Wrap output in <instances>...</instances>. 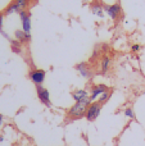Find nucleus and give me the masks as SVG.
<instances>
[{"instance_id":"f257e3e1","label":"nucleus","mask_w":145,"mask_h":146,"mask_svg":"<svg viewBox=\"0 0 145 146\" xmlns=\"http://www.w3.org/2000/svg\"><path fill=\"white\" fill-rule=\"evenodd\" d=\"M91 104V100L86 99V100L78 101V103H74L71 108L67 110V118L72 119V121H77V119H82L86 115V110L89 108V105Z\"/></svg>"},{"instance_id":"f03ea898","label":"nucleus","mask_w":145,"mask_h":146,"mask_svg":"<svg viewBox=\"0 0 145 146\" xmlns=\"http://www.w3.org/2000/svg\"><path fill=\"white\" fill-rule=\"evenodd\" d=\"M102 106H103V104H100L99 101H94V103H91L89 105V108H87V110H86V115H85V118H86L89 122H94L95 119L99 117L100 111H102Z\"/></svg>"},{"instance_id":"7ed1b4c3","label":"nucleus","mask_w":145,"mask_h":146,"mask_svg":"<svg viewBox=\"0 0 145 146\" xmlns=\"http://www.w3.org/2000/svg\"><path fill=\"white\" fill-rule=\"evenodd\" d=\"M104 12L110 19L113 21H117L118 18L122 15V8L118 3L116 4H110V5H105L104 7Z\"/></svg>"},{"instance_id":"20e7f679","label":"nucleus","mask_w":145,"mask_h":146,"mask_svg":"<svg viewBox=\"0 0 145 146\" xmlns=\"http://www.w3.org/2000/svg\"><path fill=\"white\" fill-rule=\"evenodd\" d=\"M36 92H37V98L41 101V104H44L45 106L50 108L51 106V101H50V94L49 91L44 87L43 85H37L36 86Z\"/></svg>"},{"instance_id":"39448f33","label":"nucleus","mask_w":145,"mask_h":146,"mask_svg":"<svg viewBox=\"0 0 145 146\" xmlns=\"http://www.w3.org/2000/svg\"><path fill=\"white\" fill-rule=\"evenodd\" d=\"M45 76H46V73L44 69H37V68L31 69L30 73H28V77H30L31 82L35 83V86L43 85L44 81H45Z\"/></svg>"},{"instance_id":"423d86ee","label":"nucleus","mask_w":145,"mask_h":146,"mask_svg":"<svg viewBox=\"0 0 145 146\" xmlns=\"http://www.w3.org/2000/svg\"><path fill=\"white\" fill-rule=\"evenodd\" d=\"M110 90L108 86L103 85V83H99V85H94L91 87V92H90V100H91V103H94V101H98V99L100 98V95H102L103 92H105V91Z\"/></svg>"},{"instance_id":"0eeeda50","label":"nucleus","mask_w":145,"mask_h":146,"mask_svg":"<svg viewBox=\"0 0 145 146\" xmlns=\"http://www.w3.org/2000/svg\"><path fill=\"white\" fill-rule=\"evenodd\" d=\"M18 14L21 18V23H22V30L27 33H31V13L26 9L19 12Z\"/></svg>"},{"instance_id":"6e6552de","label":"nucleus","mask_w":145,"mask_h":146,"mask_svg":"<svg viewBox=\"0 0 145 146\" xmlns=\"http://www.w3.org/2000/svg\"><path fill=\"white\" fill-rule=\"evenodd\" d=\"M104 7L105 5L103 4L100 0H95V1H92L91 5H90V10H91L92 14L98 15L99 18H104V15H105Z\"/></svg>"},{"instance_id":"1a4fd4ad","label":"nucleus","mask_w":145,"mask_h":146,"mask_svg":"<svg viewBox=\"0 0 145 146\" xmlns=\"http://www.w3.org/2000/svg\"><path fill=\"white\" fill-rule=\"evenodd\" d=\"M76 69L78 71V73L82 76V77L85 78H90L92 76V71L91 68L89 67V64L87 63H80L76 66Z\"/></svg>"},{"instance_id":"9d476101","label":"nucleus","mask_w":145,"mask_h":146,"mask_svg":"<svg viewBox=\"0 0 145 146\" xmlns=\"http://www.w3.org/2000/svg\"><path fill=\"white\" fill-rule=\"evenodd\" d=\"M71 95L76 103L82 101V100H86V99L90 98L89 91H86V90H76V91H73V92H71Z\"/></svg>"},{"instance_id":"9b49d317","label":"nucleus","mask_w":145,"mask_h":146,"mask_svg":"<svg viewBox=\"0 0 145 146\" xmlns=\"http://www.w3.org/2000/svg\"><path fill=\"white\" fill-rule=\"evenodd\" d=\"M14 37H15V40H18L21 44H25V42L31 41V33L25 32L23 30H15L14 31Z\"/></svg>"},{"instance_id":"f8f14e48","label":"nucleus","mask_w":145,"mask_h":146,"mask_svg":"<svg viewBox=\"0 0 145 146\" xmlns=\"http://www.w3.org/2000/svg\"><path fill=\"white\" fill-rule=\"evenodd\" d=\"M110 58L109 56H103L102 59H100V72L102 73H107L108 69H109L110 67Z\"/></svg>"},{"instance_id":"ddd939ff","label":"nucleus","mask_w":145,"mask_h":146,"mask_svg":"<svg viewBox=\"0 0 145 146\" xmlns=\"http://www.w3.org/2000/svg\"><path fill=\"white\" fill-rule=\"evenodd\" d=\"M13 1H14L15 5L18 7L19 12H22V10H26L28 8V5H30V0H13Z\"/></svg>"},{"instance_id":"4468645a","label":"nucleus","mask_w":145,"mask_h":146,"mask_svg":"<svg viewBox=\"0 0 145 146\" xmlns=\"http://www.w3.org/2000/svg\"><path fill=\"white\" fill-rule=\"evenodd\" d=\"M110 95H112V91H110V90L105 91V92H103L102 95H100V98L98 99V101H99L100 104H105V103H107L108 100H109Z\"/></svg>"},{"instance_id":"2eb2a0df","label":"nucleus","mask_w":145,"mask_h":146,"mask_svg":"<svg viewBox=\"0 0 145 146\" xmlns=\"http://www.w3.org/2000/svg\"><path fill=\"white\" fill-rule=\"evenodd\" d=\"M10 46H12V50L14 53H21V48H22V44L18 40H10Z\"/></svg>"},{"instance_id":"dca6fc26","label":"nucleus","mask_w":145,"mask_h":146,"mask_svg":"<svg viewBox=\"0 0 145 146\" xmlns=\"http://www.w3.org/2000/svg\"><path fill=\"white\" fill-rule=\"evenodd\" d=\"M123 114H125L127 118H130V119H135V113H134V110L131 108H127V109H125V111H123Z\"/></svg>"},{"instance_id":"f3484780","label":"nucleus","mask_w":145,"mask_h":146,"mask_svg":"<svg viewBox=\"0 0 145 146\" xmlns=\"http://www.w3.org/2000/svg\"><path fill=\"white\" fill-rule=\"evenodd\" d=\"M3 23H4V12H0V31L3 30Z\"/></svg>"},{"instance_id":"a211bd4d","label":"nucleus","mask_w":145,"mask_h":146,"mask_svg":"<svg viewBox=\"0 0 145 146\" xmlns=\"http://www.w3.org/2000/svg\"><path fill=\"white\" fill-rule=\"evenodd\" d=\"M131 50H132L134 53H136V51H139V50H140V45H138V44H135V45H132V46H131Z\"/></svg>"},{"instance_id":"6ab92c4d","label":"nucleus","mask_w":145,"mask_h":146,"mask_svg":"<svg viewBox=\"0 0 145 146\" xmlns=\"http://www.w3.org/2000/svg\"><path fill=\"white\" fill-rule=\"evenodd\" d=\"M0 33H1V35H3V36H4V37H5V38H7V40H9V41H10V36H9V35H8V33H7V32H5V31H4V30H1V31H0Z\"/></svg>"},{"instance_id":"aec40b11","label":"nucleus","mask_w":145,"mask_h":146,"mask_svg":"<svg viewBox=\"0 0 145 146\" xmlns=\"http://www.w3.org/2000/svg\"><path fill=\"white\" fill-rule=\"evenodd\" d=\"M3 123H4V118H3V117H1V115H0V128H1Z\"/></svg>"},{"instance_id":"412c9836","label":"nucleus","mask_w":145,"mask_h":146,"mask_svg":"<svg viewBox=\"0 0 145 146\" xmlns=\"http://www.w3.org/2000/svg\"><path fill=\"white\" fill-rule=\"evenodd\" d=\"M3 141H4V137H3V136H0V142H3Z\"/></svg>"},{"instance_id":"4be33fe9","label":"nucleus","mask_w":145,"mask_h":146,"mask_svg":"<svg viewBox=\"0 0 145 146\" xmlns=\"http://www.w3.org/2000/svg\"><path fill=\"white\" fill-rule=\"evenodd\" d=\"M143 95H145V91H144V92H143Z\"/></svg>"}]
</instances>
